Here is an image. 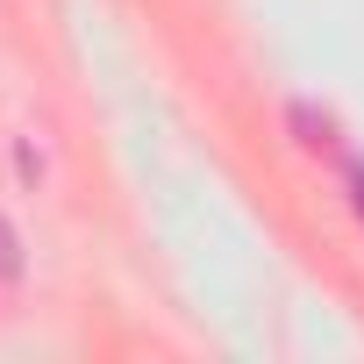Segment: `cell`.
<instances>
[{"instance_id":"obj_1","label":"cell","mask_w":364,"mask_h":364,"mask_svg":"<svg viewBox=\"0 0 364 364\" xmlns=\"http://www.w3.org/2000/svg\"><path fill=\"white\" fill-rule=\"evenodd\" d=\"M0 279H22V243H15L8 222H0Z\"/></svg>"},{"instance_id":"obj_2","label":"cell","mask_w":364,"mask_h":364,"mask_svg":"<svg viewBox=\"0 0 364 364\" xmlns=\"http://www.w3.org/2000/svg\"><path fill=\"white\" fill-rule=\"evenodd\" d=\"M343 186H350V208H357V222H364V164H357V157L343 164Z\"/></svg>"}]
</instances>
